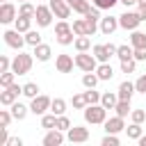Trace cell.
<instances>
[{"instance_id":"1","label":"cell","mask_w":146,"mask_h":146,"mask_svg":"<svg viewBox=\"0 0 146 146\" xmlns=\"http://www.w3.org/2000/svg\"><path fill=\"white\" fill-rule=\"evenodd\" d=\"M105 119H107V110H105L100 103L87 105V107H84V121H87V123L98 125V123H105Z\"/></svg>"},{"instance_id":"2","label":"cell","mask_w":146,"mask_h":146,"mask_svg":"<svg viewBox=\"0 0 146 146\" xmlns=\"http://www.w3.org/2000/svg\"><path fill=\"white\" fill-rule=\"evenodd\" d=\"M32 62H34V57H32V55H27V52H21V50H18V55L11 59V71H14L16 75H25V73H30Z\"/></svg>"},{"instance_id":"3","label":"cell","mask_w":146,"mask_h":146,"mask_svg":"<svg viewBox=\"0 0 146 146\" xmlns=\"http://www.w3.org/2000/svg\"><path fill=\"white\" fill-rule=\"evenodd\" d=\"M75 32H73V27L62 18L57 25H55V36H57V43H62V46H71L73 41H75V36H73Z\"/></svg>"},{"instance_id":"4","label":"cell","mask_w":146,"mask_h":146,"mask_svg":"<svg viewBox=\"0 0 146 146\" xmlns=\"http://www.w3.org/2000/svg\"><path fill=\"white\" fill-rule=\"evenodd\" d=\"M2 39H5V43H7L9 48H14V50H23V46L27 43V41H25V34L18 32L16 27H14V30H7V32L2 34Z\"/></svg>"},{"instance_id":"5","label":"cell","mask_w":146,"mask_h":146,"mask_svg":"<svg viewBox=\"0 0 146 146\" xmlns=\"http://www.w3.org/2000/svg\"><path fill=\"white\" fill-rule=\"evenodd\" d=\"M75 66H78L80 71L89 73V71H96V68H98V59L84 50V52H78V55H75Z\"/></svg>"},{"instance_id":"6","label":"cell","mask_w":146,"mask_h":146,"mask_svg":"<svg viewBox=\"0 0 146 146\" xmlns=\"http://www.w3.org/2000/svg\"><path fill=\"white\" fill-rule=\"evenodd\" d=\"M50 103H52V98H48V96L39 94V96H34V98H32V103H30V112H32V114H36V116H43V114L50 110Z\"/></svg>"},{"instance_id":"7","label":"cell","mask_w":146,"mask_h":146,"mask_svg":"<svg viewBox=\"0 0 146 146\" xmlns=\"http://www.w3.org/2000/svg\"><path fill=\"white\" fill-rule=\"evenodd\" d=\"M66 139L71 144H84V141H89V128H84V125H71L66 130Z\"/></svg>"},{"instance_id":"8","label":"cell","mask_w":146,"mask_h":146,"mask_svg":"<svg viewBox=\"0 0 146 146\" xmlns=\"http://www.w3.org/2000/svg\"><path fill=\"white\" fill-rule=\"evenodd\" d=\"M139 23H141V16H139V11H125V14H121L119 16V27H123V30H137L139 27Z\"/></svg>"},{"instance_id":"9","label":"cell","mask_w":146,"mask_h":146,"mask_svg":"<svg viewBox=\"0 0 146 146\" xmlns=\"http://www.w3.org/2000/svg\"><path fill=\"white\" fill-rule=\"evenodd\" d=\"M18 94H23V87H18L16 82H14V84H9L5 91H0V105L11 107V105L16 103V98H18Z\"/></svg>"},{"instance_id":"10","label":"cell","mask_w":146,"mask_h":146,"mask_svg":"<svg viewBox=\"0 0 146 146\" xmlns=\"http://www.w3.org/2000/svg\"><path fill=\"white\" fill-rule=\"evenodd\" d=\"M52 9H50V5H36V14H34V21H36V25L39 27H48L50 23H52Z\"/></svg>"},{"instance_id":"11","label":"cell","mask_w":146,"mask_h":146,"mask_svg":"<svg viewBox=\"0 0 146 146\" xmlns=\"http://www.w3.org/2000/svg\"><path fill=\"white\" fill-rule=\"evenodd\" d=\"M48 5H50L52 14H55L57 18H64V21H66V18L71 16V9H73V7H71L66 0H48Z\"/></svg>"},{"instance_id":"12","label":"cell","mask_w":146,"mask_h":146,"mask_svg":"<svg viewBox=\"0 0 146 146\" xmlns=\"http://www.w3.org/2000/svg\"><path fill=\"white\" fill-rule=\"evenodd\" d=\"M73 66H75V57H71V55H66V52H62V55L55 57V68H57L59 73H71Z\"/></svg>"},{"instance_id":"13","label":"cell","mask_w":146,"mask_h":146,"mask_svg":"<svg viewBox=\"0 0 146 146\" xmlns=\"http://www.w3.org/2000/svg\"><path fill=\"white\" fill-rule=\"evenodd\" d=\"M16 18H18V11H16V7H14L11 2H2V5H0V23L9 25V23H14Z\"/></svg>"},{"instance_id":"14","label":"cell","mask_w":146,"mask_h":146,"mask_svg":"<svg viewBox=\"0 0 146 146\" xmlns=\"http://www.w3.org/2000/svg\"><path fill=\"white\" fill-rule=\"evenodd\" d=\"M103 128H105V132H114V135H119L121 130H125V123H123V116H112V119H105V123H103Z\"/></svg>"},{"instance_id":"15","label":"cell","mask_w":146,"mask_h":146,"mask_svg":"<svg viewBox=\"0 0 146 146\" xmlns=\"http://www.w3.org/2000/svg\"><path fill=\"white\" fill-rule=\"evenodd\" d=\"M64 130H57V128H52V130H48L46 132V137H43V146H59V144H64Z\"/></svg>"},{"instance_id":"16","label":"cell","mask_w":146,"mask_h":146,"mask_svg":"<svg viewBox=\"0 0 146 146\" xmlns=\"http://www.w3.org/2000/svg\"><path fill=\"white\" fill-rule=\"evenodd\" d=\"M116 27H119V16H105V18H100V32L103 34H114L116 32Z\"/></svg>"},{"instance_id":"17","label":"cell","mask_w":146,"mask_h":146,"mask_svg":"<svg viewBox=\"0 0 146 146\" xmlns=\"http://www.w3.org/2000/svg\"><path fill=\"white\" fill-rule=\"evenodd\" d=\"M137 89H135V82H130V80H123L121 84H119V100H130L132 98V94H135Z\"/></svg>"},{"instance_id":"18","label":"cell","mask_w":146,"mask_h":146,"mask_svg":"<svg viewBox=\"0 0 146 146\" xmlns=\"http://www.w3.org/2000/svg\"><path fill=\"white\" fill-rule=\"evenodd\" d=\"M39 62H48L50 59V55H52V48L48 46V43H39V46H34V52H32Z\"/></svg>"},{"instance_id":"19","label":"cell","mask_w":146,"mask_h":146,"mask_svg":"<svg viewBox=\"0 0 146 146\" xmlns=\"http://www.w3.org/2000/svg\"><path fill=\"white\" fill-rule=\"evenodd\" d=\"M96 75H98L100 80H112V75H114L112 64H110V62H100V64H98V68H96Z\"/></svg>"},{"instance_id":"20","label":"cell","mask_w":146,"mask_h":146,"mask_svg":"<svg viewBox=\"0 0 146 146\" xmlns=\"http://www.w3.org/2000/svg\"><path fill=\"white\" fill-rule=\"evenodd\" d=\"M116 103H119V94L107 91V94H103V96H100V105H103L105 110H114V107H116Z\"/></svg>"},{"instance_id":"21","label":"cell","mask_w":146,"mask_h":146,"mask_svg":"<svg viewBox=\"0 0 146 146\" xmlns=\"http://www.w3.org/2000/svg\"><path fill=\"white\" fill-rule=\"evenodd\" d=\"M94 57L98 59V62H110V50H107V46L105 43H96L94 46Z\"/></svg>"},{"instance_id":"22","label":"cell","mask_w":146,"mask_h":146,"mask_svg":"<svg viewBox=\"0 0 146 146\" xmlns=\"http://www.w3.org/2000/svg\"><path fill=\"white\" fill-rule=\"evenodd\" d=\"M130 46H132V48H146V34L139 32V30H132V34H130Z\"/></svg>"},{"instance_id":"23","label":"cell","mask_w":146,"mask_h":146,"mask_svg":"<svg viewBox=\"0 0 146 146\" xmlns=\"http://www.w3.org/2000/svg\"><path fill=\"white\" fill-rule=\"evenodd\" d=\"M30 25H32V18H30V16H21V14H18V18L14 21V27H16L18 32H23V34H25L27 30H32Z\"/></svg>"},{"instance_id":"24","label":"cell","mask_w":146,"mask_h":146,"mask_svg":"<svg viewBox=\"0 0 146 146\" xmlns=\"http://www.w3.org/2000/svg\"><path fill=\"white\" fill-rule=\"evenodd\" d=\"M125 135H128V139H135V141H137V139L144 135V128H141V123H135V121H132V123L125 128Z\"/></svg>"},{"instance_id":"25","label":"cell","mask_w":146,"mask_h":146,"mask_svg":"<svg viewBox=\"0 0 146 146\" xmlns=\"http://www.w3.org/2000/svg\"><path fill=\"white\" fill-rule=\"evenodd\" d=\"M73 46H75V50H78V52H84V50H89V48H91V39H89L87 34H82V36H75Z\"/></svg>"},{"instance_id":"26","label":"cell","mask_w":146,"mask_h":146,"mask_svg":"<svg viewBox=\"0 0 146 146\" xmlns=\"http://www.w3.org/2000/svg\"><path fill=\"white\" fill-rule=\"evenodd\" d=\"M27 112H30V107H25L23 103H14V105H11V114H14L16 121H23V119L27 116Z\"/></svg>"},{"instance_id":"27","label":"cell","mask_w":146,"mask_h":146,"mask_svg":"<svg viewBox=\"0 0 146 146\" xmlns=\"http://www.w3.org/2000/svg\"><path fill=\"white\" fill-rule=\"evenodd\" d=\"M68 5L73 7V11H75V14H82V16H84V14H87V11L91 9V5H89V0H71Z\"/></svg>"},{"instance_id":"28","label":"cell","mask_w":146,"mask_h":146,"mask_svg":"<svg viewBox=\"0 0 146 146\" xmlns=\"http://www.w3.org/2000/svg\"><path fill=\"white\" fill-rule=\"evenodd\" d=\"M98 80H100V78L96 75V71H89V73H84V75H82V84H84L87 89H94V87L98 84Z\"/></svg>"},{"instance_id":"29","label":"cell","mask_w":146,"mask_h":146,"mask_svg":"<svg viewBox=\"0 0 146 146\" xmlns=\"http://www.w3.org/2000/svg\"><path fill=\"white\" fill-rule=\"evenodd\" d=\"M55 125H57V114H55V112H50V114H43V116H41V128L52 130Z\"/></svg>"},{"instance_id":"30","label":"cell","mask_w":146,"mask_h":146,"mask_svg":"<svg viewBox=\"0 0 146 146\" xmlns=\"http://www.w3.org/2000/svg\"><path fill=\"white\" fill-rule=\"evenodd\" d=\"M116 57H119V59H130V57H135V48L123 43V46L116 48Z\"/></svg>"},{"instance_id":"31","label":"cell","mask_w":146,"mask_h":146,"mask_svg":"<svg viewBox=\"0 0 146 146\" xmlns=\"http://www.w3.org/2000/svg\"><path fill=\"white\" fill-rule=\"evenodd\" d=\"M50 112H55L57 116L64 114V112H66V100H64V98H52V103H50Z\"/></svg>"},{"instance_id":"32","label":"cell","mask_w":146,"mask_h":146,"mask_svg":"<svg viewBox=\"0 0 146 146\" xmlns=\"http://www.w3.org/2000/svg\"><path fill=\"white\" fill-rule=\"evenodd\" d=\"M18 14H21V16H30V18H34V14H36V7H34L32 2H21V7H18Z\"/></svg>"},{"instance_id":"33","label":"cell","mask_w":146,"mask_h":146,"mask_svg":"<svg viewBox=\"0 0 146 146\" xmlns=\"http://www.w3.org/2000/svg\"><path fill=\"white\" fill-rule=\"evenodd\" d=\"M25 41H27V46L34 48V46L41 43V34H39L36 30H27V32H25Z\"/></svg>"},{"instance_id":"34","label":"cell","mask_w":146,"mask_h":146,"mask_svg":"<svg viewBox=\"0 0 146 146\" xmlns=\"http://www.w3.org/2000/svg\"><path fill=\"white\" fill-rule=\"evenodd\" d=\"M14 78H16L14 71H2V73H0V87L7 89L9 84H14Z\"/></svg>"},{"instance_id":"35","label":"cell","mask_w":146,"mask_h":146,"mask_svg":"<svg viewBox=\"0 0 146 146\" xmlns=\"http://www.w3.org/2000/svg\"><path fill=\"white\" fill-rule=\"evenodd\" d=\"M23 96H27V98L39 96V84H36V82H25V84H23Z\"/></svg>"},{"instance_id":"36","label":"cell","mask_w":146,"mask_h":146,"mask_svg":"<svg viewBox=\"0 0 146 146\" xmlns=\"http://www.w3.org/2000/svg\"><path fill=\"white\" fill-rule=\"evenodd\" d=\"M73 32H75V36H82V34H87V21L84 18H78V21H73Z\"/></svg>"},{"instance_id":"37","label":"cell","mask_w":146,"mask_h":146,"mask_svg":"<svg viewBox=\"0 0 146 146\" xmlns=\"http://www.w3.org/2000/svg\"><path fill=\"white\" fill-rule=\"evenodd\" d=\"M100 96H103V94H98V91H96V87H94V89H87V91H84L87 105H96V103H100Z\"/></svg>"},{"instance_id":"38","label":"cell","mask_w":146,"mask_h":146,"mask_svg":"<svg viewBox=\"0 0 146 146\" xmlns=\"http://www.w3.org/2000/svg\"><path fill=\"white\" fill-rule=\"evenodd\" d=\"M114 110H116V114H119V116H123V119H125V116L132 112V110H130V100H119Z\"/></svg>"},{"instance_id":"39","label":"cell","mask_w":146,"mask_h":146,"mask_svg":"<svg viewBox=\"0 0 146 146\" xmlns=\"http://www.w3.org/2000/svg\"><path fill=\"white\" fill-rule=\"evenodd\" d=\"M135 68H137V59H135V57L121 59V71H123V73H135Z\"/></svg>"},{"instance_id":"40","label":"cell","mask_w":146,"mask_h":146,"mask_svg":"<svg viewBox=\"0 0 146 146\" xmlns=\"http://www.w3.org/2000/svg\"><path fill=\"white\" fill-rule=\"evenodd\" d=\"M71 105H73L75 110H84V107H87V98H84V94H75L73 100H71Z\"/></svg>"},{"instance_id":"41","label":"cell","mask_w":146,"mask_h":146,"mask_svg":"<svg viewBox=\"0 0 146 146\" xmlns=\"http://www.w3.org/2000/svg\"><path fill=\"white\" fill-rule=\"evenodd\" d=\"M55 128H57V130H64V132H66V130L71 128V119H68L66 114H59V116H57V125H55Z\"/></svg>"},{"instance_id":"42","label":"cell","mask_w":146,"mask_h":146,"mask_svg":"<svg viewBox=\"0 0 146 146\" xmlns=\"http://www.w3.org/2000/svg\"><path fill=\"white\" fill-rule=\"evenodd\" d=\"M94 2V7H98V9H112L116 2H121V0H91Z\"/></svg>"},{"instance_id":"43","label":"cell","mask_w":146,"mask_h":146,"mask_svg":"<svg viewBox=\"0 0 146 146\" xmlns=\"http://www.w3.org/2000/svg\"><path fill=\"white\" fill-rule=\"evenodd\" d=\"M100 144H103V146H119V137H116L114 132H107V135L103 137Z\"/></svg>"},{"instance_id":"44","label":"cell","mask_w":146,"mask_h":146,"mask_svg":"<svg viewBox=\"0 0 146 146\" xmlns=\"http://www.w3.org/2000/svg\"><path fill=\"white\" fill-rule=\"evenodd\" d=\"M130 119H132L135 123H144V121H146V110H132V112H130Z\"/></svg>"},{"instance_id":"45","label":"cell","mask_w":146,"mask_h":146,"mask_svg":"<svg viewBox=\"0 0 146 146\" xmlns=\"http://www.w3.org/2000/svg\"><path fill=\"white\" fill-rule=\"evenodd\" d=\"M84 21H87V36H94V34H96V30H100V27L96 25L98 21H94V18H87V16H84Z\"/></svg>"},{"instance_id":"46","label":"cell","mask_w":146,"mask_h":146,"mask_svg":"<svg viewBox=\"0 0 146 146\" xmlns=\"http://www.w3.org/2000/svg\"><path fill=\"white\" fill-rule=\"evenodd\" d=\"M11 119H14V114H11V112H7V110H0V125H5V128H9V123H11Z\"/></svg>"},{"instance_id":"47","label":"cell","mask_w":146,"mask_h":146,"mask_svg":"<svg viewBox=\"0 0 146 146\" xmlns=\"http://www.w3.org/2000/svg\"><path fill=\"white\" fill-rule=\"evenodd\" d=\"M135 89H137L139 94H146V73H144V75H139V78L135 80Z\"/></svg>"},{"instance_id":"48","label":"cell","mask_w":146,"mask_h":146,"mask_svg":"<svg viewBox=\"0 0 146 146\" xmlns=\"http://www.w3.org/2000/svg\"><path fill=\"white\" fill-rule=\"evenodd\" d=\"M2 71H11V59L7 55H0V73Z\"/></svg>"},{"instance_id":"49","label":"cell","mask_w":146,"mask_h":146,"mask_svg":"<svg viewBox=\"0 0 146 146\" xmlns=\"http://www.w3.org/2000/svg\"><path fill=\"white\" fill-rule=\"evenodd\" d=\"M84 16H87V18H94V21H100V9H98V7H91Z\"/></svg>"},{"instance_id":"50","label":"cell","mask_w":146,"mask_h":146,"mask_svg":"<svg viewBox=\"0 0 146 146\" xmlns=\"http://www.w3.org/2000/svg\"><path fill=\"white\" fill-rule=\"evenodd\" d=\"M9 144V135H7V128L0 125V146H7Z\"/></svg>"},{"instance_id":"51","label":"cell","mask_w":146,"mask_h":146,"mask_svg":"<svg viewBox=\"0 0 146 146\" xmlns=\"http://www.w3.org/2000/svg\"><path fill=\"white\" fill-rule=\"evenodd\" d=\"M135 59L137 62H144L146 59V48H135Z\"/></svg>"},{"instance_id":"52","label":"cell","mask_w":146,"mask_h":146,"mask_svg":"<svg viewBox=\"0 0 146 146\" xmlns=\"http://www.w3.org/2000/svg\"><path fill=\"white\" fill-rule=\"evenodd\" d=\"M7 146H23V139L21 137H9V144Z\"/></svg>"},{"instance_id":"53","label":"cell","mask_w":146,"mask_h":146,"mask_svg":"<svg viewBox=\"0 0 146 146\" xmlns=\"http://www.w3.org/2000/svg\"><path fill=\"white\" fill-rule=\"evenodd\" d=\"M139 16H141V21H146V5H139Z\"/></svg>"},{"instance_id":"54","label":"cell","mask_w":146,"mask_h":146,"mask_svg":"<svg viewBox=\"0 0 146 146\" xmlns=\"http://www.w3.org/2000/svg\"><path fill=\"white\" fill-rule=\"evenodd\" d=\"M137 144H139V146H146V135H141V137L137 139Z\"/></svg>"},{"instance_id":"55","label":"cell","mask_w":146,"mask_h":146,"mask_svg":"<svg viewBox=\"0 0 146 146\" xmlns=\"http://www.w3.org/2000/svg\"><path fill=\"white\" fill-rule=\"evenodd\" d=\"M121 2H123V5H125V7H130V5H135V2H137V0H121Z\"/></svg>"},{"instance_id":"56","label":"cell","mask_w":146,"mask_h":146,"mask_svg":"<svg viewBox=\"0 0 146 146\" xmlns=\"http://www.w3.org/2000/svg\"><path fill=\"white\" fill-rule=\"evenodd\" d=\"M137 5H146V0H137Z\"/></svg>"},{"instance_id":"57","label":"cell","mask_w":146,"mask_h":146,"mask_svg":"<svg viewBox=\"0 0 146 146\" xmlns=\"http://www.w3.org/2000/svg\"><path fill=\"white\" fill-rule=\"evenodd\" d=\"M18 2H27V0H18Z\"/></svg>"},{"instance_id":"58","label":"cell","mask_w":146,"mask_h":146,"mask_svg":"<svg viewBox=\"0 0 146 146\" xmlns=\"http://www.w3.org/2000/svg\"><path fill=\"white\" fill-rule=\"evenodd\" d=\"M2 2H9V0H2Z\"/></svg>"},{"instance_id":"59","label":"cell","mask_w":146,"mask_h":146,"mask_svg":"<svg viewBox=\"0 0 146 146\" xmlns=\"http://www.w3.org/2000/svg\"><path fill=\"white\" fill-rule=\"evenodd\" d=\"M66 2H71V0H66Z\"/></svg>"}]
</instances>
